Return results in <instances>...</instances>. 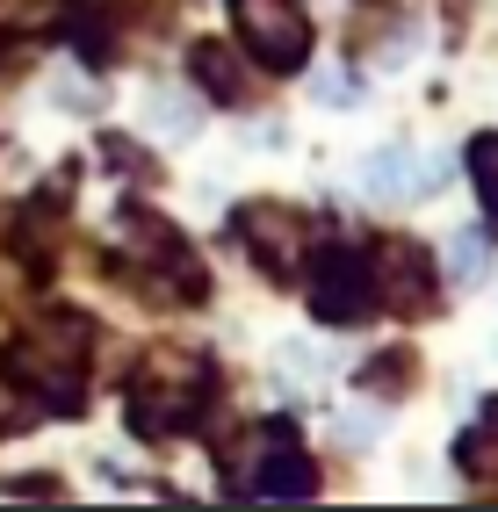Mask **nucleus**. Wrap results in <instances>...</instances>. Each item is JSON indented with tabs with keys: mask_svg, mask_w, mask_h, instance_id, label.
<instances>
[{
	"mask_svg": "<svg viewBox=\"0 0 498 512\" xmlns=\"http://www.w3.org/2000/svg\"><path fill=\"white\" fill-rule=\"evenodd\" d=\"M311 87H318V101H347L354 94V73H318Z\"/></svg>",
	"mask_w": 498,
	"mask_h": 512,
	"instance_id": "dca6fc26",
	"label": "nucleus"
},
{
	"mask_svg": "<svg viewBox=\"0 0 498 512\" xmlns=\"http://www.w3.org/2000/svg\"><path fill=\"white\" fill-rule=\"evenodd\" d=\"M462 476L498 498V404L477 419V433H462Z\"/></svg>",
	"mask_w": 498,
	"mask_h": 512,
	"instance_id": "6e6552de",
	"label": "nucleus"
},
{
	"mask_svg": "<svg viewBox=\"0 0 498 512\" xmlns=\"http://www.w3.org/2000/svg\"><path fill=\"white\" fill-rule=\"evenodd\" d=\"M102 159L116 166V174H130V181H145V174H152L145 152H138V145H123V138H102Z\"/></svg>",
	"mask_w": 498,
	"mask_h": 512,
	"instance_id": "2eb2a0df",
	"label": "nucleus"
},
{
	"mask_svg": "<svg viewBox=\"0 0 498 512\" xmlns=\"http://www.w3.org/2000/svg\"><path fill=\"white\" fill-rule=\"evenodd\" d=\"M51 15H58V0H0V22H8V29H37Z\"/></svg>",
	"mask_w": 498,
	"mask_h": 512,
	"instance_id": "4468645a",
	"label": "nucleus"
},
{
	"mask_svg": "<svg viewBox=\"0 0 498 512\" xmlns=\"http://www.w3.org/2000/svg\"><path fill=\"white\" fill-rule=\"evenodd\" d=\"M188 65H195V80H203L217 101H239V94H246V65L231 58L224 44H195V58H188Z\"/></svg>",
	"mask_w": 498,
	"mask_h": 512,
	"instance_id": "9b49d317",
	"label": "nucleus"
},
{
	"mask_svg": "<svg viewBox=\"0 0 498 512\" xmlns=\"http://www.w3.org/2000/svg\"><path fill=\"white\" fill-rule=\"evenodd\" d=\"M231 484L253 491V498H311L318 491V469L304 462V448H296L282 426H268V433H260V455L246 469H231Z\"/></svg>",
	"mask_w": 498,
	"mask_h": 512,
	"instance_id": "39448f33",
	"label": "nucleus"
},
{
	"mask_svg": "<svg viewBox=\"0 0 498 512\" xmlns=\"http://www.w3.org/2000/svg\"><path fill=\"white\" fill-rule=\"evenodd\" d=\"M203 412V354L181 347H152L138 383H130V426L138 433H174Z\"/></svg>",
	"mask_w": 498,
	"mask_h": 512,
	"instance_id": "f03ea898",
	"label": "nucleus"
},
{
	"mask_svg": "<svg viewBox=\"0 0 498 512\" xmlns=\"http://www.w3.org/2000/svg\"><path fill=\"white\" fill-rule=\"evenodd\" d=\"M376 303H397V311H434V260H426L412 238H383L376 260Z\"/></svg>",
	"mask_w": 498,
	"mask_h": 512,
	"instance_id": "0eeeda50",
	"label": "nucleus"
},
{
	"mask_svg": "<svg viewBox=\"0 0 498 512\" xmlns=\"http://www.w3.org/2000/svg\"><path fill=\"white\" fill-rule=\"evenodd\" d=\"M94 354V325L87 318H44L37 332L15 339L8 375L22 390H37L51 412H80V368Z\"/></svg>",
	"mask_w": 498,
	"mask_h": 512,
	"instance_id": "f257e3e1",
	"label": "nucleus"
},
{
	"mask_svg": "<svg viewBox=\"0 0 498 512\" xmlns=\"http://www.w3.org/2000/svg\"><path fill=\"white\" fill-rule=\"evenodd\" d=\"M8 426H29V412H22V404H8V390H0V433H8Z\"/></svg>",
	"mask_w": 498,
	"mask_h": 512,
	"instance_id": "f3484780",
	"label": "nucleus"
},
{
	"mask_svg": "<svg viewBox=\"0 0 498 512\" xmlns=\"http://www.w3.org/2000/svg\"><path fill=\"white\" fill-rule=\"evenodd\" d=\"M239 246L268 267V275H296L304 267V217L289 202H246L239 210Z\"/></svg>",
	"mask_w": 498,
	"mask_h": 512,
	"instance_id": "423d86ee",
	"label": "nucleus"
},
{
	"mask_svg": "<svg viewBox=\"0 0 498 512\" xmlns=\"http://www.w3.org/2000/svg\"><path fill=\"white\" fill-rule=\"evenodd\" d=\"M311 311L325 325H354V318L376 311V275H369V260L354 246H325L318 275H311Z\"/></svg>",
	"mask_w": 498,
	"mask_h": 512,
	"instance_id": "20e7f679",
	"label": "nucleus"
},
{
	"mask_svg": "<svg viewBox=\"0 0 498 512\" xmlns=\"http://www.w3.org/2000/svg\"><path fill=\"white\" fill-rule=\"evenodd\" d=\"M470 174H477V195H484V217L498 224V138L470 145Z\"/></svg>",
	"mask_w": 498,
	"mask_h": 512,
	"instance_id": "ddd939ff",
	"label": "nucleus"
},
{
	"mask_svg": "<svg viewBox=\"0 0 498 512\" xmlns=\"http://www.w3.org/2000/svg\"><path fill=\"white\" fill-rule=\"evenodd\" d=\"M145 123L159 138H195V130H203V109H195L188 94H174V87H152L145 94Z\"/></svg>",
	"mask_w": 498,
	"mask_h": 512,
	"instance_id": "9d476101",
	"label": "nucleus"
},
{
	"mask_svg": "<svg viewBox=\"0 0 498 512\" xmlns=\"http://www.w3.org/2000/svg\"><path fill=\"white\" fill-rule=\"evenodd\" d=\"M484 260H491V238H484V231H455V238H448V267H455V282H477V275H484Z\"/></svg>",
	"mask_w": 498,
	"mask_h": 512,
	"instance_id": "f8f14e48",
	"label": "nucleus"
},
{
	"mask_svg": "<svg viewBox=\"0 0 498 512\" xmlns=\"http://www.w3.org/2000/svg\"><path fill=\"white\" fill-rule=\"evenodd\" d=\"M361 188L383 195V202H405L412 195V145H383L369 166H361Z\"/></svg>",
	"mask_w": 498,
	"mask_h": 512,
	"instance_id": "1a4fd4ad",
	"label": "nucleus"
},
{
	"mask_svg": "<svg viewBox=\"0 0 498 512\" xmlns=\"http://www.w3.org/2000/svg\"><path fill=\"white\" fill-rule=\"evenodd\" d=\"M231 22H239V44L268 65V73H296L311 51V22L296 0H231Z\"/></svg>",
	"mask_w": 498,
	"mask_h": 512,
	"instance_id": "7ed1b4c3",
	"label": "nucleus"
}]
</instances>
